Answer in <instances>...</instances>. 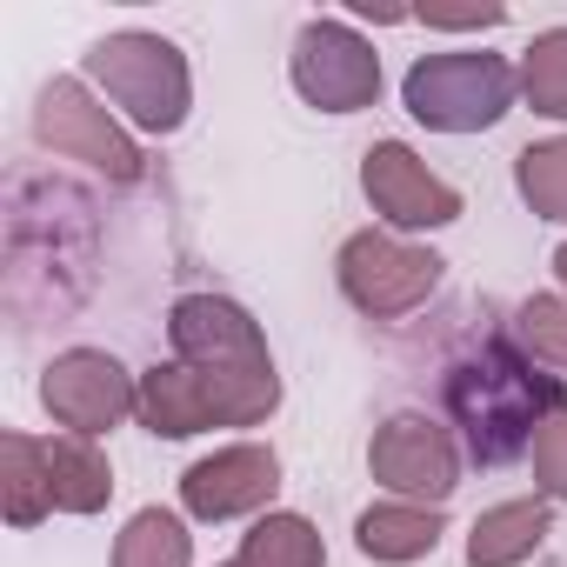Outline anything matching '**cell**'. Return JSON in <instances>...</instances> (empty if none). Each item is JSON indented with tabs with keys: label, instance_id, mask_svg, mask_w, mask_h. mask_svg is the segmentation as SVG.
<instances>
[{
	"label": "cell",
	"instance_id": "1",
	"mask_svg": "<svg viewBox=\"0 0 567 567\" xmlns=\"http://www.w3.org/2000/svg\"><path fill=\"white\" fill-rule=\"evenodd\" d=\"M447 414L467 441V454L481 467H507L534 447V434L560 414V381L534 374V361L520 354V341L507 348L501 334L467 341L447 361Z\"/></svg>",
	"mask_w": 567,
	"mask_h": 567
},
{
	"label": "cell",
	"instance_id": "2",
	"mask_svg": "<svg viewBox=\"0 0 567 567\" xmlns=\"http://www.w3.org/2000/svg\"><path fill=\"white\" fill-rule=\"evenodd\" d=\"M81 68H87V81H94L141 134H174V127L187 121V107H194L187 61H181V48L161 41V34H141V28L107 34V41L87 48Z\"/></svg>",
	"mask_w": 567,
	"mask_h": 567
},
{
	"label": "cell",
	"instance_id": "3",
	"mask_svg": "<svg viewBox=\"0 0 567 567\" xmlns=\"http://www.w3.org/2000/svg\"><path fill=\"white\" fill-rule=\"evenodd\" d=\"M520 94V74L501 54L461 48V54H421L401 81V101L421 127L434 134H481L494 127Z\"/></svg>",
	"mask_w": 567,
	"mask_h": 567
},
{
	"label": "cell",
	"instance_id": "4",
	"mask_svg": "<svg viewBox=\"0 0 567 567\" xmlns=\"http://www.w3.org/2000/svg\"><path fill=\"white\" fill-rule=\"evenodd\" d=\"M280 408V381H234V374H207V368H154L141 374V421L167 441L207 434V427H254Z\"/></svg>",
	"mask_w": 567,
	"mask_h": 567
},
{
	"label": "cell",
	"instance_id": "5",
	"mask_svg": "<svg viewBox=\"0 0 567 567\" xmlns=\"http://www.w3.org/2000/svg\"><path fill=\"white\" fill-rule=\"evenodd\" d=\"M34 141L54 147L61 161H81V167L107 174L114 187H134V181L147 174L134 134H127V127L87 94V81H74V74H61V81L41 87V101H34Z\"/></svg>",
	"mask_w": 567,
	"mask_h": 567
},
{
	"label": "cell",
	"instance_id": "6",
	"mask_svg": "<svg viewBox=\"0 0 567 567\" xmlns=\"http://www.w3.org/2000/svg\"><path fill=\"white\" fill-rule=\"evenodd\" d=\"M441 254L434 247H408V240H394V234H381V227H361L348 247H341V288H348V301L361 308V315H374V321H401V315H414L434 288H441Z\"/></svg>",
	"mask_w": 567,
	"mask_h": 567
},
{
	"label": "cell",
	"instance_id": "7",
	"mask_svg": "<svg viewBox=\"0 0 567 567\" xmlns=\"http://www.w3.org/2000/svg\"><path fill=\"white\" fill-rule=\"evenodd\" d=\"M295 94L321 114H361L381 101V54L348 21H308L295 34Z\"/></svg>",
	"mask_w": 567,
	"mask_h": 567
},
{
	"label": "cell",
	"instance_id": "8",
	"mask_svg": "<svg viewBox=\"0 0 567 567\" xmlns=\"http://www.w3.org/2000/svg\"><path fill=\"white\" fill-rule=\"evenodd\" d=\"M41 408H48L68 434L94 441V434L121 427L127 414H141V381H134L114 354H101V348H68V354H54L48 374H41Z\"/></svg>",
	"mask_w": 567,
	"mask_h": 567
},
{
	"label": "cell",
	"instance_id": "9",
	"mask_svg": "<svg viewBox=\"0 0 567 567\" xmlns=\"http://www.w3.org/2000/svg\"><path fill=\"white\" fill-rule=\"evenodd\" d=\"M167 341H174V361L187 368H207V374H234V381H280L274 374V354L254 328L247 308L220 301V295H187L174 301L167 315Z\"/></svg>",
	"mask_w": 567,
	"mask_h": 567
},
{
	"label": "cell",
	"instance_id": "10",
	"mask_svg": "<svg viewBox=\"0 0 567 567\" xmlns=\"http://www.w3.org/2000/svg\"><path fill=\"white\" fill-rule=\"evenodd\" d=\"M368 467L381 487H394L401 501H421V507H441L461 481V447L441 421L427 414H394L374 427V447H368Z\"/></svg>",
	"mask_w": 567,
	"mask_h": 567
},
{
	"label": "cell",
	"instance_id": "11",
	"mask_svg": "<svg viewBox=\"0 0 567 567\" xmlns=\"http://www.w3.org/2000/svg\"><path fill=\"white\" fill-rule=\"evenodd\" d=\"M361 187H368V200L388 227H447V220H461V194L441 174H427V161L401 141H374L361 154Z\"/></svg>",
	"mask_w": 567,
	"mask_h": 567
},
{
	"label": "cell",
	"instance_id": "12",
	"mask_svg": "<svg viewBox=\"0 0 567 567\" xmlns=\"http://www.w3.org/2000/svg\"><path fill=\"white\" fill-rule=\"evenodd\" d=\"M274 494H280V461H274V447H254V441L220 447V454H207V461H194V467L181 474V501H187V514H200V520L254 514V507H267Z\"/></svg>",
	"mask_w": 567,
	"mask_h": 567
},
{
	"label": "cell",
	"instance_id": "13",
	"mask_svg": "<svg viewBox=\"0 0 567 567\" xmlns=\"http://www.w3.org/2000/svg\"><path fill=\"white\" fill-rule=\"evenodd\" d=\"M434 540H441V507H421V501H381L354 520V547L388 567L434 554Z\"/></svg>",
	"mask_w": 567,
	"mask_h": 567
},
{
	"label": "cell",
	"instance_id": "14",
	"mask_svg": "<svg viewBox=\"0 0 567 567\" xmlns=\"http://www.w3.org/2000/svg\"><path fill=\"white\" fill-rule=\"evenodd\" d=\"M547 527H554L547 501H501L467 527V567H520L547 540Z\"/></svg>",
	"mask_w": 567,
	"mask_h": 567
},
{
	"label": "cell",
	"instance_id": "15",
	"mask_svg": "<svg viewBox=\"0 0 567 567\" xmlns=\"http://www.w3.org/2000/svg\"><path fill=\"white\" fill-rule=\"evenodd\" d=\"M0 507L14 527H41L54 514V481H48V441L0 434Z\"/></svg>",
	"mask_w": 567,
	"mask_h": 567
},
{
	"label": "cell",
	"instance_id": "16",
	"mask_svg": "<svg viewBox=\"0 0 567 567\" xmlns=\"http://www.w3.org/2000/svg\"><path fill=\"white\" fill-rule=\"evenodd\" d=\"M48 481H54V507L61 514H101L107 494H114V474H107V454L81 434H61L48 441Z\"/></svg>",
	"mask_w": 567,
	"mask_h": 567
},
{
	"label": "cell",
	"instance_id": "17",
	"mask_svg": "<svg viewBox=\"0 0 567 567\" xmlns=\"http://www.w3.org/2000/svg\"><path fill=\"white\" fill-rule=\"evenodd\" d=\"M234 567H328V547L315 534V520L301 514H267L240 534V560Z\"/></svg>",
	"mask_w": 567,
	"mask_h": 567
},
{
	"label": "cell",
	"instance_id": "18",
	"mask_svg": "<svg viewBox=\"0 0 567 567\" xmlns=\"http://www.w3.org/2000/svg\"><path fill=\"white\" fill-rule=\"evenodd\" d=\"M114 567H194V540H187L181 514L141 507L114 540Z\"/></svg>",
	"mask_w": 567,
	"mask_h": 567
},
{
	"label": "cell",
	"instance_id": "19",
	"mask_svg": "<svg viewBox=\"0 0 567 567\" xmlns=\"http://www.w3.org/2000/svg\"><path fill=\"white\" fill-rule=\"evenodd\" d=\"M514 187L540 220H567V134L520 147L514 154Z\"/></svg>",
	"mask_w": 567,
	"mask_h": 567
},
{
	"label": "cell",
	"instance_id": "20",
	"mask_svg": "<svg viewBox=\"0 0 567 567\" xmlns=\"http://www.w3.org/2000/svg\"><path fill=\"white\" fill-rule=\"evenodd\" d=\"M520 94H527L534 114L567 121V28L534 34V48L520 54Z\"/></svg>",
	"mask_w": 567,
	"mask_h": 567
},
{
	"label": "cell",
	"instance_id": "21",
	"mask_svg": "<svg viewBox=\"0 0 567 567\" xmlns=\"http://www.w3.org/2000/svg\"><path fill=\"white\" fill-rule=\"evenodd\" d=\"M514 341L527 361H547V368H567V301L560 295H534L514 308Z\"/></svg>",
	"mask_w": 567,
	"mask_h": 567
},
{
	"label": "cell",
	"instance_id": "22",
	"mask_svg": "<svg viewBox=\"0 0 567 567\" xmlns=\"http://www.w3.org/2000/svg\"><path fill=\"white\" fill-rule=\"evenodd\" d=\"M534 481L547 501H567V408L534 434Z\"/></svg>",
	"mask_w": 567,
	"mask_h": 567
},
{
	"label": "cell",
	"instance_id": "23",
	"mask_svg": "<svg viewBox=\"0 0 567 567\" xmlns=\"http://www.w3.org/2000/svg\"><path fill=\"white\" fill-rule=\"evenodd\" d=\"M427 28H501L507 8H421Z\"/></svg>",
	"mask_w": 567,
	"mask_h": 567
},
{
	"label": "cell",
	"instance_id": "24",
	"mask_svg": "<svg viewBox=\"0 0 567 567\" xmlns=\"http://www.w3.org/2000/svg\"><path fill=\"white\" fill-rule=\"evenodd\" d=\"M554 274H560V288H567V240H560V254H554Z\"/></svg>",
	"mask_w": 567,
	"mask_h": 567
},
{
	"label": "cell",
	"instance_id": "25",
	"mask_svg": "<svg viewBox=\"0 0 567 567\" xmlns=\"http://www.w3.org/2000/svg\"><path fill=\"white\" fill-rule=\"evenodd\" d=\"M227 567H234V560H227Z\"/></svg>",
	"mask_w": 567,
	"mask_h": 567
}]
</instances>
